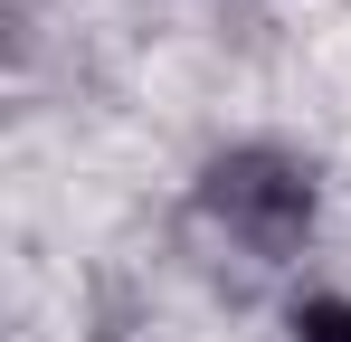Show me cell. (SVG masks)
Returning <instances> with one entry per match:
<instances>
[{
  "mask_svg": "<svg viewBox=\"0 0 351 342\" xmlns=\"http://www.w3.org/2000/svg\"><path fill=\"white\" fill-rule=\"evenodd\" d=\"M285 342H351V295L342 285H304L285 304Z\"/></svg>",
  "mask_w": 351,
  "mask_h": 342,
  "instance_id": "7a4b0ae2",
  "label": "cell"
},
{
  "mask_svg": "<svg viewBox=\"0 0 351 342\" xmlns=\"http://www.w3.org/2000/svg\"><path fill=\"white\" fill-rule=\"evenodd\" d=\"M190 200H199V219L219 228L237 257L285 266V257L313 247V228H323V171L304 162L294 143H228V152L199 162Z\"/></svg>",
  "mask_w": 351,
  "mask_h": 342,
  "instance_id": "6da1fadb",
  "label": "cell"
}]
</instances>
